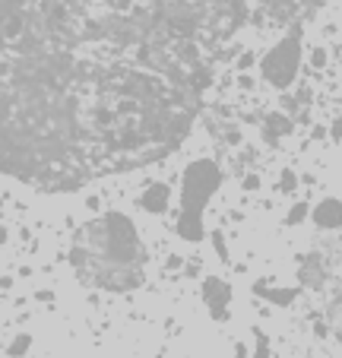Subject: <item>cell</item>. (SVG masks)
<instances>
[{"label":"cell","mask_w":342,"mask_h":358,"mask_svg":"<svg viewBox=\"0 0 342 358\" xmlns=\"http://www.w3.org/2000/svg\"><path fill=\"white\" fill-rule=\"evenodd\" d=\"M203 0H0V171L41 190L159 162L209 73Z\"/></svg>","instance_id":"6da1fadb"},{"label":"cell","mask_w":342,"mask_h":358,"mask_svg":"<svg viewBox=\"0 0 342 358\" xmlns=\"http://www.w3.org/2000/svg\"><path fill=\"white\" fill-rule=\"evenodd\" d=\"M70 264L86 285L105 292H130L143 282L146 248L130 216L101 213L73 235Z\"/></svg>","instance_id":"7a4b0ae2"},{"label":"cell","mask_w":342,"mask_h":358,"mask_svg":"<svg viewBox=\"0 0 342 358\" xmlns=\"http://www.w3.org/2000/svg\"><path fill=\"white\" fill-rule=\"evenodd\" d=\"M219 187L222 171L213 159H197L187 165L181 178V213H178V235L184 241H200L206 235L203 216H206V206Z\"/></svg>","instance_id":"3957f363"},{"label":"cell","mask_w":342,"mask_h":358,"mask_svg":"<svg viewBox=\"0 0 342 358\" xmlns=\"http://www.w3.org/2000/svg\"><path fill=\"white\" fill-rule=\"evenodd\" d=\"M301 67V35L292 32L282 41H276L260 61V76L273 89H289Z\"/></svg>","instance_id":"277c9868"},{"label":"cell","mask_w":342,"mask_h":358,"mask_svg":"<svg viewBox=\"0 0 342 358\" xmlns=\"http://www.w3.org/2000/svg\"><path fill=\"white\" fill-rule=\"evenodd\" d=\"M203 301H206L213 320H228V308H231V285L219 276L203 279Z\"/></svg>","instance_id":"5b68a950"},{"label":"cell","mask_w":342,"mask_h":358,"mask_svg":"<svg viewBox=\"0 0 342 358\" xmlns=\"http://www.w3.org/2000/svg\"><path fill=\"white\" fill-rule=\"evenodd\" d=\"M311 219H314L317 229H327V231L342 229V203L327 196V200H320L314 210H311Z\"/></svg>","instance_id":"8992f818"},{"label":"cell","mask_w":342,"mask_h":358,"mask_svg":"<svg viewBox=\"0 0 342 358\" xmlns=\"http://www.w3.org/2000/svg\"><path fill=\"white\" fill-rule=\"evenodd\" d=\"M168 203H171V187H168V184H162V181L149 184V187L140 194V206L146 213H155V216L168 210Z\"/></svg>","instance_id":"52a82bcc"},{"label":"cell","mask_w":342,"mask_h":358,"mask_svg":"<svg viewBox=\"0 0 342 358\" xmlns=\"http://www.w3.org/2000/svg\"><path fill=\"white\" fill-rule=\"evenodd\" d=\"M292 117H285L282 111H273V115H266V121H263V136H266L269 143H276L279 136H289L292 134Z\"/></svg>","instance_id":"ba28073f"},{"label":"cell","mask_w":342,"mask_h":358,"mask_svg":"<svg viewBox=\"0 0 342 358\" xmlns=\"http://www.w3.org/2000/svg\"><path fill=\"white\" fill-rule=\"evenodd\" d=\"M257 292H260L266 301H273V304H292L295 301V295H298L295 289H269V285H263V282L257 285Z\"/></svg>","instance_id":"9c48e42d"},{"label":"cell","mask_w":342,"mask_h":358,"mask_svg":"<svg viewBox=\"0 0 342 358\" xmlns=\"http://www.w3.org/2000/svg\"><path fill=\"white\" fill-rule=\"evenodd\" d=\"M29 345H32V336H29V333H20V336H16L13 343H10L7 355H10V358H22V355L29 352Z\"/></svg>","instance_id":"30bf717a"},{"label":"cell","mask_w":342,"mask_h":358,"mask_svg":"<svg viewBox=\"0 0 342 358\" xmlns=\"http://www.w3.org/2000/svg\"><path fill=\"white\" fill-rule=\"evenodd\" d=\"M304 219H308V203H295L289 210V216H285V222L289 225H301Z\"/></svg>","instance_id":"8fae6325"},{"label":"cell","mask_w":342,"mask_h":358,"mask_svg":"<svg viewBox=\"0 0 342 358\" xmlns=\"http://www.w3.org/2000/svg\"><path fill=\"white\" fill-rule=\"evenodd\" d=\"M298 187V181H295V171H289V169H285V171H282V175H279V190H282V194H292V190H295Z\"/></svg>","instance_id":"7c38bea8"},{"label":"cell","mask_w":342,"mask_h":358,"mask_svg":"<svg viewBox=\"0 0 342 358\" xmlns=\"http://www.w3.org/2000/svg\"><path fill=\"white\" fill-rule=\"evenodd\" d=\"M254 336H257V358H266V355H269V339H266V333H263V330H254Z\"/></svg>","instance_id":"4fadbf2b"},{"label":"cell","mask_w":342,"mask_h":358,"mask_svg":"<svg viewBox=\"0 0 342 358\" xmlns=\"http://www.w3.org/2000/svg\"><path fill=\"white\" fill-rule=\"evenodd\" d=\"M213 248L219 250L222 260H228V244H225V238H222V231H213Z\"/></svg>","instance_id":"5bb4252c"},{"label":"cell","mask_w":342,"mask_h":358,"mask_svg":"<svg viewBox=\"0 0 342 358\" xmlns=\"http://www.w3.org/2000/svg\"><path fill=\"white\" fill-rule=\"evenodd\" d=\"M311 64H314V67H323V64H327V51H323V48L311 51Z\"/></svg>","instance_id":"9a60e30c"},{"label":"cell","mask_w":342,"mask_h":358,"mask_svg":"<svg viewBox=\"0 0 342 358\" xmlns=\"http://www.w3.org/2000/svg\"><path fill=\"white\" fill-rule=\"evenodd\" d=\"M244 187H248V190L260 187V178H257V175H250V178H248V181H244Z\"/></svg>","instance_id":"2e32d148"},{"label":"cell","mask_w":342,"mask_h":358,"mask_svg":"<svg viewBox=\"0 0 342 358\" xmlns=\"http://www.w3.org/2000/svg\"><path fill=\"white\" fill-rule=\"evenodd\" d=\"M250 64H254V55H244L241 61H238V67H250Z\"/></svg>","instance_id":"e0dca14e"}]
</instances>
